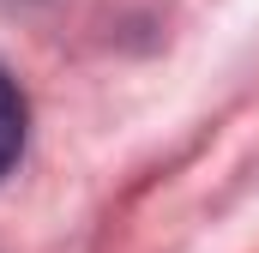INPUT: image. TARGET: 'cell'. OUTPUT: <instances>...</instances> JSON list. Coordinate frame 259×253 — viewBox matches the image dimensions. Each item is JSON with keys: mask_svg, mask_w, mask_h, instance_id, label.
I'll return each mask as SVG.
<instances>
[{"mask_svg": "<svg viewBox=\"0 0 259 253\" xmlns=\"http://www.w3.org/2000/svg\"><path fill=\"white\" fill-rule=\"evenodd\" d=\"M24 133H30V103H24L18 78L0 66V181H6L12 163L24 157Z\"/></svg>", "mask_w": 259, "mask_h": 253, "instance_id": "obj_1", "label": "cell"}]
</instances>
